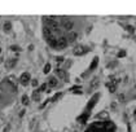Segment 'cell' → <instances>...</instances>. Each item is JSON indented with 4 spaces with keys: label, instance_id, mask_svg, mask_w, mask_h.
Returning <instances> with one entry per match:
<instances>
[{
    "label": "cell",
    "instance_id": "obj_1",
    "mask_svg": "<svg viewBox=\"0 0 136 132\" xmlns=\"http://www.w3.org/2000/svg\"><path fill=\"white\" fill-rule=\"evenodd\" d=\"M62 27L65 29V31H71L74 27V21L70 20V18H64L62 21Z\"/></svg>",
    "mask_w": 136,
    "mask_h": 132
},
{
    "label": "cell",
    "instance_id": "obj_2",
    "mask_svg": "<svg viewBox=\"0 0 136 132\" xmlns=\"http://www.w3.org/2000/svg\"><path fill=\"white\" fill-rule=\"evenodd\" d=\"M73 53H74L75 56H83L84 53H87V49H86L84 47H82V46H78V47L74 48Z\"/></svg>",
    "mask_w": 136,
    "mask_h": 132
},
{
    "label": "cell",
    "instance_id": "obj_3",
    "mask_svg": "<svg viewBox=\"0 0 136 132\" xmlns=\"http://www.w3.org/2000/svg\"><path fill=\"white\" fill-rule=\"evenodd\" d=\"M29 80H30V74L29 73H24L20 78V82L22 85H27L29 84Z\"/></svg>",
    "mask_w": 136,
    "mask_h": 132
},
{
    "label": "cell",
    "instance_id": "obj_4",
    "mask_svg": "<svg viewBox=\"0 0 136 132\" xmlns=\"http://www.w3.org/2000/svg\"><path fill=\"white\" fill-rule=\"evenodd\" d=\"M67 40H66V38L65 36H60L58 39H57V47L58 48H65L67 46Z\"/></svg>",
    "mask_w": 136,
    "mask_h": 132
},
{
    "label": "cell",
    "instance_id": "obj_5",
    "mask_svg": "<svg viewBox=\"0 0 136 132\" xmlns=\"http://www.w3.org/2000/svg\"><path fill=\"white\" fill-rule=\"evenodd\" d=\"M97 99H99V95H95L92 97V99L89 100V102H88V105H87V110H91L93 106H95V104L97 102Z\"/></svg>",
    "mask_w": 136,
    "mask_h": 132
},
{
    "label": "cell",
    "instance_id": "obj_6",
    "mask_svg": "<svg viewBox=\"0 0 136 132\" xmlns=\"http://www.w3.org/2000/svg\"><path fill=\"white\" fill-rule=\"evenodd\" d=\"M77 38H78V34H77V32H74V31H70L69 36L66 38V40H67V43H74V41L77 40Z\"/></svg>",
    "mask_w": 136,
    "mask_h": 132
},
{
    "label": "cell",
    "instance_id": "obj_7",
    "mask_svg": "<svg viewBox=\"0 0 136 132\" xmlns=\"http://www.w3.org/2000/svg\"><path fill=\"white\" fill-rule=\"evenodd\" d=\"M47 41L52 48H57V38L56 36H52V38H49V39H47Z\"/></svg>",
    "mask_w": 136,
    "mask_h": 132
},
{
    "label": "cell",
    "instance_id": "obj_8",
    "mask_svg": "<svg viewBox=\"0 0 136 132\" xmlns=\"http://www.w3.org/2000/svg\"><path fill=\"white\" fill-rule=\"evenodd\" d=\"M43 34H44L45 39H49V38L53 36V32H52V30H51L49 27H44V29H43Z\"/></svg>",
    "mask_w": 136,
    "mask_h": 132
},
{
    "label": "cell",
    "instance_id": "obj_9",
    "mask_svg": "<svg viewBox=\"0 0 136 132\" xmlns=\"http://www.w3.org/2000/svg\"><path fill=\"white\" fill-rule=\"evenodd\" d=\"M16 63H17V58H12V60H8L5 63V67L7 69H12V67L16 66Z\"/></svg>",
    "mask_w": 136,
    "mask_h": 132
},
{
    "label": "cell",
    "instance_id": "obj_10",
    "mask_svg": "<svg viewBox=\"0 0 136 132\" xmlns=\"http://www.w3.org/2000/svg\"><path fill=\"white\" fill-rule=\"evenodd\" d=\"M57 84H58L57 79H56L55 77H51V78H49V82H48V85H49V87H52V88H53V87H56Z\"/></svg>",
    "mask_w": 136,
    "mask_h": 132
},
{
    "label": "cell",
    "instance_id": "obj_11",
    "mask_svg": "<svg viewBox=\"0 0 136 132\" xmlns=\"http://www.w3.org/2000/svg\"><path fill=\"white\" fill-rule=\"evenodd\" d=\"M97 65H99V57H95L92 60V62H91V65H89V70H93Z\"/></svg>",
    "mask_w": 136,
    "mask_h": 132
},
{
    "label": "cell",
    "instance_id": "obj_12",
    "mask_svg": "<svg viewBox=\"0 0 136 132\" xmlns=\"http://www.w3.org/2000/svg\"><path fill=\"white\" fill-rule=\"evenodd\" d=\"M56 74H57V77L62 78V79L66 78V73H65V70H62V69H57L56 70Z\"/></svg>",
    "mask_w": 136,
    "mask_h": 132
},
{
    "label": "cell",
    "instance_id": "obj_13",
    "mask_svg": "<svg viewBox=\"0 0 136 132\" xmlns=\"http://www.w3.org/2000/svg\"><path fill=\"white\" fill-rule=\"evenodd\" d=\"M32 99L35 100V101H39L40 100V93L38 92V91H34L32 92Z\"/></svg>",
    "mask_w": 136,
    "mask_h": 132
},
{
    "label": "cell",
    "instance_id": "obj_14",
    "mask_svg": "<svg viewBox=\"0 0 136 132\" xmlns=\"http://www.w3.org/2000/svg\"><path fill=\"white\" fill-rule=\"evenodd\" d=\"M99 79H93L92 80V83H91V89H93V88H96L97 85H99Z\"/></svg>",
    "mask_w": 136,
    "mask_h": 132
},
{
    "label": "cell",
    "instance_id": "obj_15",
    "mask_svg": "<svg viewBox=\"0 0 136 132\" xmlns=\"http://www.w3.org/2000/svg\"><path fill=\"white\" fill-rule=\"evenodd\" d=\"M43 71H44V74H48V73H49V71H51V63H47Z\"/></svg>",
    "mask_w": 136,
    "mask_h": 132
},
{
    "label": "cell",
    "instance_id": "obj_16",
    "mask_svg": "<svg viewBox=\"0 0 136 132\" xmlns=\"http://www.w3.org/2000/svg\"><path fill=\"white\" fill-rule=\"evenodd\" d=\"M45 89H47V84H45V83H44V84H41L40 87H39V89H38V92H44L45 91Z\"/></svg>",
    "mask_w": 136,
    "mask_h": 132
},
{
    "label": "cell",
    "instance_id": "obj_17",
    "mask_svg": "<svg viewBox=\"0 0 136 132\" xmlns=\"http://www.w3.org/2000/svg\"><path fill=\"white\" fill-rule=\"evenodd\" d=\"M22 104H24V105H27L29 104V97L26 96V95L22 96Z\"/></svg>",
    "mask_w": 136,
    "mask_h": 132
},
{
    "label": "cell",
    "instance_id": "obj_18",
    "mask_svg": "<svg viewBox=\"0 0 136 132\" xmlns=\"http://www.w3.org/2000/svg\"><path fill=\"white\" fill-rule=\"evenodd\" d=\"M10 27H12V25H10V22H5V23H4V30H5V31H9V30H10Z\"/></svg>",
    "mask_w": 136,
    "mask_h": 132
},
{
    "label": "cell",
    "instance_id": "obj_19",
    "mask_svg": "<svg viewBox=\"0 0 136 132\" xmlns=\"http://www.w3.org/2000/svg\"><path fill=\"white\" fill-rule=\"evenodd\" d=\"M108 87H109V89H110V92H112V93H114V92H115V88H117V85H115V84H108Z\"/></svg>",
    "mask_w": 136,
    "mask_h": 132
},
{
    "label": "cell",
    "instance_id": "obj_20",
    "mask_svg": "<svg viewBox=\"0 0 136 132\" xmlns=\"http://www.w3.org/2000/svg\"><path fill=\"white\" fill-rule=\"evenodd\" d=\"M61 96H62V93H56L53 96V99H52V101H57L58 99H61Z\"/></svg>",
    "mask_w": 136,
    "mask_h": 132
},
{
    "label": "cell",
    "instance_id": "obj_21",
    "mask_svg": "<svg viewBox=\"0 0 136 132\" xmlns=\"http://www.w3.org/2000/svg\"><path fill=\"white\" fill-rule=\"evenodd\" d=\"M56 61H57L58 63L64 62V57H61V56H58V57H56Z\"/></svg>",
    "mask_w": 136,
    "mask_h": 132
},
{
    "label": "cell",
    "instance_id": "obj_22",
    "mask_svg": "<svg viewBox=\"0 0 136 132\" xmlns=\"http://www.w3.org/2000/svg\"><path fill=\"white\" fill-rule=\"evenodd\" d=\"M118 100L120 101V102H124V95H122V93H120V95L118 96Z\"/></svg>",
    "mask_w": 136,
    "mask_h": 132
},
{
    "label": "cell",
    "instance_id": "obj_23",
    "mask_svg": "<svg viewBox=\"0 0 136 132\" xmlns=\"http://www.w3.org/2000/svg\"><path fill=\"white\" fill-rule=\"evenodd\" d=\"M124 56H126V51H120L118 53V57H124Z\"/></svg>",
    "mask_w": 136,
    "mask_h": 132
},
{
    "label": "cell",
    "instance_id": "obj_24",
    "mask_svg": "<svg viewBox=\"0 0 136 132\" xmlns=\"http://www.w3.org/2000/svg\"><path fill=\"white\" fill-rule=\"evenodd\" d=\"M10 49L14 51V52H17V51H20V47H17V46H12V47H10Z\"/></svg>",
    "mask_w": 136,
    "mask_h": 132
},
{
    "label": "cell",
    "instance_id": "obj_25",
    "mask_svg": "<svg viewBox=\"0 0 136 132\" xmlns=\"http://www.w3.org/2000/svg\"><path fill=\"white\" fill-rule=\"evenodd\" d=\"M104 116H108V113H101V114L97 115V118H104Z\"/></svg>",
    "mask_w": 136,
    "mask_h": 132
},
{
    "label": "cell",
    "instance_id": "obj_26",
    "mask_svg": "<svg viewBox=\"0 0 136 132\" xmlns=\"http://www.w3.org/2000/svg\"><path fill=\"white\" fill-rule=\"evenodd\" d=\"M31 85L32 87H38V80H36V79H34V80L31 82Z\"/></svg>",
    "mask_w": 136,
    "mask_h": 132
},
{
    "label": "cell",
    "instance_id": "obj_27",
    "mask_svg": "<svg viewBox=\"0 0 136 132\" xmlns=\"http://www.w3.org/2000/svg\"><path fill=\"white\" fill-rule=\"evenodd\" d=\"M9 131H10V126L8 124V126H5V128H4V131H3V132H9Z\"/></svg>",
    "mask_w": 136,
    "mask_h": 132
},
{
    "label": "cell",
    "instance_id": "obj_28",
    "mask_svg": "<svg viewBox=\"0 0 136 132\" xmlns=\"http://www.w3.org/2000/svg\"><path fill=\"white\" fill-rule=\"evenodd\" d=\"M127 30L130 32H134V27H132V26H127Z\"/></svg>",
    "mask_w": 136,
    "mask_h": 132
},
{
    "label": "cell",
    "instance_id": "obj_29",
    "mask_svg": "<svg viewBox=\"0 0 136 132\" xmlns=\"http://www.w3.org/2000/svg\"><path fill=\"white\" fill-rule=\"evenodd\" d=\"M70 65H71V61H67V62H66V65H65V69H66V67H69Z\"/></svg>",
    "mask_w": 136,
    "mask_h": 132
},
{
    "label": "cell",
    "instance_id": "obj_30",
    "mask_svg": "<svg viewBox=\"0 0 136 132\" xmlns=\"http://www.w3.org/2000/svg\"><path fill=\"white\" fill-rule=\"evenodd\" d=\"M134 114H135V115H136V109H135V111H134Z\"/></svg>",
    "mask_w": 136,
    "mask_h": 132
},
{
    "label": "cell",
    "instance_id": "obj_31",
    "mask_svg": "<svg viewBox=\"0 0 136 132\" xmlns=\"http://www.w3.org/2000/svg\"><path fill=\"white\" fill-rule=\"evenodd\" d=\"M1 61H3V58H0V62H1Z\"/></svg>",
    "mask_w": 136,
    "mask_h": 132
},
{
    "label": "cell",
    "instance_id": "obj_32",
    "mask_svg": "<svg viewBox=\"0 0 136 132\" xmlns=\"http://www.w3.org/2000/svg\"><path fill=\"white\" fill-rule=\"evenodd\" d=\"M0 53H1V48H0Z\"/></svg>",
    "mask_w": 136,
    "mask_h": 132
}]
</instances>
